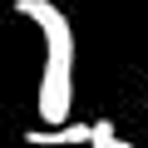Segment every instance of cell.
<instances>
[{
  "label": "cell",
  "instance_id": "cell-1",
  "mask_svg": "<svg viewBox=\"0 0 148 148\" xmlns=\"http://www.w3.org/2000/svg\"><path fill=\"white\" fill-rule=\"evenodd\" d=\"M15 15L35 20L45 35V79H40V119L45 128L69 123L74 114V25L54 0H15Z\"/></svg>",
  "mask_w": 148,
  "mask_h": 148
},
{
  "label": "cell",
  "instance_id": "cell-2",
  "mask_svg": "<svg viewBox=\"0 0 148 148\" xmlns=\"http://www.w3.org/2000/svg\"><path fill=\"white\" fill-rule=\"evenodd\" d=\"M94 138V123H59V128H30L25 143L30 148H79Z\"/></svg>",
  "mask_w": 148,
  "mask_h": 148
},
{
  "label": "cell",
  "instance_id": "cell-3",
  "mask_svg": "<svg viewBox=\"0 0 148 148\" xmlns=\"http://www.w3.org/2000/svg\"><path fill=\"white\" fill-rule=\"evenodd\" d=\"M89 148H133V143H128V138H119V133H114V123H94Z\"/></svg>",
  "mask_w": 148,
  "mask_h": 148
},
{
  "label": "cell",
  "instance_id": "cell-4",
  "mask_svg": "<svg viewBox=\"0 0 148 148\" xmlns=\"http://www.w3.org/2000/svg\"><path fill=\"white\" fill-rule=\"evenodd\" d=\"M143 104H148V94H143Z\"/></svg>",
  "mask_w": 148,
  "mask_h": 148
}]
</instances>
